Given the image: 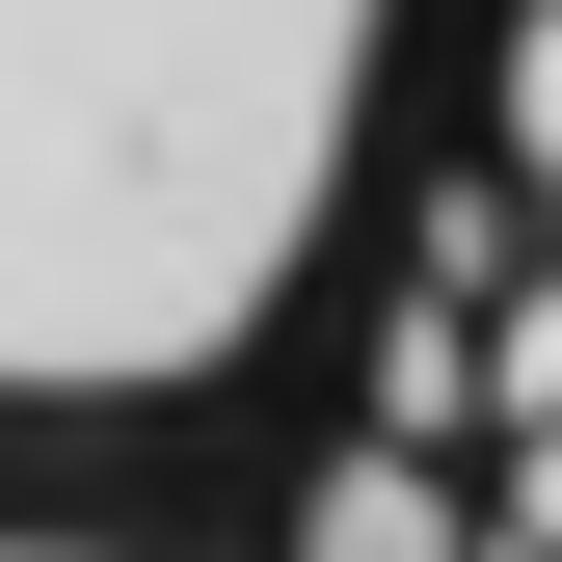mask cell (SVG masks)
<instances>
[{
	"mask_svg": "<svg viewBox=\"0 0 562 562\" xmlns=\"http://www.w3.org/2000/svg\"><path fill=\"white\" fill-rule=\"evenodd\" d=\"M402 0H0V429L188 402L322 295Z\"/></svg>",
	"mask_w": 562,
	"mask_h": 562,
	"instance_id": "cell-1",
	"label": "cell"
},
{
	"mask_svg": "<svg viewBox=\"0 0 562 562\" xmlns=\"http://www.w3.org/2000/svg\"><path fill=\"white\" fill-rule=\"evenodd\" d=\"M0 562H161V536H81V509H0Z\"/></svg>",
	"mask_w": 562,
	"mask_h": 562,
	"instance_id": "cell-3",
	"label": "cell"
},
{
	"mask_svg": "<svg viewBox=\"0 0 562 562\" xmlns=\"http://www.w3.org/2000/svg\"><path fill=\"white\" fill-rule=\"evenodd\" d=\"M322 562H456V536H429V482H402V456H348V482H322Z\"/></svg>",
	"mask_w": 562,
	"mask_h": 562,
	"instance_id": "cell-2",
	"label": "cell"
}]
</instances>
